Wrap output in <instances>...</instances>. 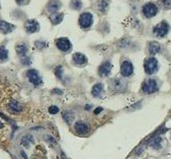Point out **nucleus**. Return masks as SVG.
<instances>
[{
  "instance_id": "1",
  "label": "nucleus",
  "mask_w": 171,
  "mask_h": 159,
  "mask_svg": "<svg viewBox=\"0 0 171 159\" xmlns=\"http://www.w3.org/2000/svg\"><path fill=\"white\" fill-rule=\"evenodd\" d=\"M144 69L148 75L154 74L158 70V61L156 60V58H153V57L146 59L144 63Z\"/></svg>"
},
{
  "instance_id": "2",
  "label": "nucleus",
  "mask_w": 171,
  "mask_h": 159,
  "mask_svg": "<svg viewBox=\"0 0 171 159\" xmlns=\"http://www.w3.org/2000/svg\"><path fill=\"white\" fill-rule=\"evenodd\" d=\"M142 90L146 94H151L154 93L158 90V83L155 79H147L143 83L142 86Z\"/></svg>"
},
{
  "instance_id": "3",
  "label": "nucleus",
  "mask_w": 171,
  "mask_h": 159,
  "mask_svg": "<svg viewBox=\"0 0 171 159\" xmlns=\"http://www.w3.org/2000/svg\"><path fill=\"white\" fill-rule=\"evenodd\" d=\"M142 11H143V14L145 15V17L147 18H151L155 16L156 14L158 12V8L157 6L155 5L154 3H147L143 6V9H142Z\"/></svg>"
},
{
  "instance_id": "4",
  "label": "nucleus",
  "mask_w": 171,
  "mask_h": 159,
  "mask_svg": "<svg viewBox=\"0 0 171 159\" xmlns=\"http://www.w3.org/2000/svg\"><path fill=\"white\" fill-rule=\"evenodd\" d=\"M79 23L82 28H89L91 27L93 23V15L89 12H85L80 16Z\"/></svg>"
},
{
  "instance_id": "5",
  "label": "nucleus",
  "mask_w": 171,
  "mask_h": 159,
  "mask_svg": "<svg viewBox=\"0 0 171 159\" xmlns=\"http://www.w3.org/2000/svg\"><path fill=\"white\" fill-rule=\"evenodd\" d=\"M27 78L33 85H39L41 83V78L39 76V73L35 69H30L26 72Z\"/></svg>"
},
{
  "instance_id": "6",
  "label": "nucleus",
  "mask_w": 171,
  "mask_h": 159,
  "mask_svg": "<svg viewBox=\"0 0 171 159\" xmlns=\"http://www.w3.org/2000/svg\"><path fill=\"white\" fill-rule=\"evenodd\" d=\"M169 31V25L165 21H162L159 23L157 26L154 28V33L159 37H164Z\"/></svg>"
},
{
  "instance_id": "7",
  "label": "nucleus",
  "mask_w": 171,
  "mask_h": 159,
  "mask_svg": "<svg viewBox=\"0 0 171 159\" xmlns=\"http://www.w3.org/2000/svg\"><path fill=\"white\" fill-rule=\"evenodd\" d=\"M133 71H134V67L133 64L130 61H124L121 65V74L124 77H129L133 74Z\"/></svg>"
},
{
  "instance_id": "8",
  "label": "nucleus",
  "mask_w": 171,
  "mask_h": 159,
  "mask_svg": "<svg viewBox=\"0 0 171 159\" xmlns=\"http://www.w3.org/2000/svg\"><path fill=\"white\" fill-rule=\"evenodd\" d=\"M56 46L60 50V51H64V52H66L70 50V48H72V44H70V40L68 38H59L58 40H56Z\"/></svg>"
},
{
  "instance_id": "9",
  "label": "nucleus",
  "mask_w": 171,
  "mask_h": 159,
  "mask_svg": "<svg viewBox=\"0 0 171 159\" xmlns=\"http://www.w3.org/2000/svg\"><path fill=\"white\" fill-rule=\"evenodd\" d=\"M24 27H25V30L27 33H34L39 29V24L36 20L30 19V20H27L25 22Z\"/></svg>"
},
{
  "instance_id": "10",
  "label": "nucleus",
  "mask_w": 171,
  "mask_h": 159,
  "mask_svg": "<svg viewBox=\"0 0 171 159\" xmlns=\"http://www.w3.org/2000/svg\"><path fill=\"white\" fill-rule=\"evenodd\" d=\"M111 87L115 91H124L127 88V83L122 79H114L111 81Z\"/></svg>"
},
{
  "instance_id": "11",
  "label": "nucleus",
  "mask_w": 171,
  "mask_h": 159,
  "mask_svg": "<svg viewBox=\"0 0 171 159\" xmlns=\"http://www.w3.org/2000/svg\"><path fill=\"white\" fill-rule=\"evenodd\" d=\"M112 70V64L110 61H105L104 63L100 66L99 68V74L102 77H106L111 73Z\"/></svg>"
},
{
  "instance_id": "12",
  "label": "nucleus",
  "mask_w": 171,
  "mask_h": 159,
  "mask_svg": "<svg viewBox=\"0 0 171 159\" xmlns=\"http://www.w3.org/2000/svg\"><path fill=\"white\" fill-rule=\"evenodd\" d=\"M73 61L75 65H79V66H82L88 63V58L87 56L84 55L83 53H75L73 55Z\"/></svg>"
},
{
  "instance_id": "13",
  "label": "nucleus",
  "mask_w": 171,
  "mask_h": 159,
  "mask_svg": "<svg viewBox=\"0 0 171 159\" xmlns=\"http://www.w3.org/2000/svg\"><path fill=\"white\" fill-rule=\"evenodd\" d=\"M7 108L9 110V112L14 113V114H18L22 111V106L19 102H17L15 100H12L8 103Z\"/></svg>"
},
{
  "instance_id": "14",
  "label": "nucleus",
  "mask_w": 171,
  "mask_h": 159,
  "mask_svg": "<svg viewBox=\"0 0 171 159\" xmlns=\"http://www.w3.org/2000/svg\"><path fill=\"white\" fill-rule=\"evenodd\" d=\"M14 26L12 24L8 23L4 20H0V32L3 33V34H8L13 30Z\"/></svg>"
},
{
  "instance_id": "15",
  "label": "nucleus",
  "mask_w": 171,
  "mask_h": 159,
  "mask_svg": "<svg viewBox=\"0 0 171 159\" xmlns=\"http://www.w3.org/2000/svg\"><path fill=\"white\" fill-rule=\"evenodd\" d=\"M61 5V3L59 1V0H50V1L49 2V4H47V11L50 12V13H54V12H56L60 9Z\"/></svg>"
},
{
  "instance_id": "16",
  "label": "nucleus",
  "mask_w": 171,
  "mask_h": 159,
  "mask_svg": "<svg viewBox=\"0 0 171 159\" xmlns=\"http://www.w3.org/2000/svg\"><path fill=\"white\" fill-rule=\"evenodd\" d=\"M75 129L79 134H86L89 131V127L83 121H78L75 124Z\"/></svg>"
},
{
  "instance_id": "17",
  "label": "nucleus",
  "mask_w": 171,
  "mask_h": 159,
  "mask_svg": "<svg viewBox=\"0 0 171 159\" xmlns=\"http://www.w3.org/2000/svg\"><path fill=\"white\" fill-rule=\"evenodd\" d=\"M103 90H104V86L102 83H97L93 86V89H92V94L95 97H100L101 94L103 93Z\"/></svg>"
},
{
  "instance_id": "18",
  "label": "nucleus",
  "mask_w": 171,
  "mask_h": 159,
  "mask_svg": "<svg viewBox=\"0 0 171 159\" xmlns=\"http://www.w3.org/2000/svg\"><path fill=\"white\" fill-rule=\"evenodd\" d=\"M15 50H16L18 55H20V56L23 57V56H25V54L27 53L28 48H27V45L25 44V43H19V44L16 45Z\"/></svg>"
},
{
  "instance_id": "19",
  "label": "nucleus",
  "mask_w": 171,
  "mask_h": 159,
  "mask_svg": "<svg viewBox=\"0 0 171 159\" xmlns=\"http://www.w3.org/2000/svg\"><path fill=\"white\" fill-rule=\"evenodd\" d=\"M148 49H149L150 54L154 55V54H157V53H159L161 51V46L157 42H151L149 44Z\"/></svg>"
},
{
  "instance_id": "20",
  "label": "nucleus",
  "mask_w": 171,
  "mask_h": 159,
  "mask_svg": "<svg viewBox=\"0 0 171 159\" xmlns=\"http://www.w3.org/2000/svg\"><path fill=\"white\" fill-rule=\"evenodd\" d=\"M161 142H162V138L161 136H155L150 140L149 144L152 148L154 149H159L161 147Z\"/></svg>"
},
{
  "instance_id": "21",
  "label": "nucleus",
  "mask_w": 171,
  "mask_h": 159,
  "mask_svg": "<svg viewBox=\"0 0 171 159\" xmlns=\"http://www.w3.org/2000/svg\"><path fill=\"white\" fill-rule=\"evenodd\" d=\"M64 19V14L63 13H56V12H54L51 14L50 16V20L53 21L54 24H59L63 21Z\"/></svg>"
},
{
  "instance_id": "22",
  "label": "nucleus",
  "mask_w": 171,
  "mask_h": 159,
  "mask_svg": "<svg viewBox=\"0 0 171 159\" xmlns=\"http://www.w3.org/2000/svg\"><path fill=\"white\" fill-rule=\"evenodd\" d=\"M63 118L65 119V121L66 123H72L74 121V114L72 112H70V111H65L63 112Z\"/></svg>"
},
{
  "instance_id": "23",
  "label": "nucleus",
  "mask_w": 171,
  "mask_h": 159,
  "mask_svg": "<svg viewBox=\"0 0 171 159\" xmlns=\"http://www.w3.org/2000/svg\"><path fill=\"white\" fill-rule=\"evenodd\" d=\"M8 58V50L5 47H0V62H4Z\"/></svg>"
},
{
  "instance_id": "24",
  "label": "nucleus",
  "mask_w": 171,
  "mask_h": 159,
  "mask_svg": "<svg viewBox=\"0 0 171 159\" xmlns=\"http://www.w3.org/2000/svg\"><path fill=\"white\" fill-rule=\"evenodd\" d=\"M109 7V3L108 1H106V0H100L99 3H98V8L100 11L102 12H105L107 9Z\"/></svg>"
},
{
  "instance_id": "25",
  "label": "nucleus",
  "mask_w": 171,
  "mask_h": 159,
  "mask_svg": "<svg viewBox=\"0 0 171 159\" xmlns=\"http://www.w3.org/2000/svg\"><path fill=\"white\" fill-rule=\"evenodd\" d=\"M70 7L75 10H79L82 8V1L80 0H72L70 1Z\"/></svg>"
},
{
  "instance_id": "26",
  "label": "nucleus",
  "mask_w": 171,
  "mask_h": 159,
  "mask_svg": "<svg viewBox=\"0 0 171 159\" xmlns=\"http://www.w3.org/2000/svg\"><path fill=\"white\" fill-rule=\"evenodd\" d=\"M54 73H55V76L58 77V78H61L63 77V73H64V70H63V67H61L60 65L58 66L54 70Z\"/></svg>"
},
{
  "instance_id": "27",
  "label": "nucleus",
  "mask_w": 171,
  "mask_h": 159,
  "mask_svg": "<svg viewBox=\"0 0 171 159\" xmlns=\"http://www.w3.org/2000/svg\"><path fill=\"white\" fill-rule=\"evenodd\" d=\"M159 3L164 8H171V0H159Z\"/></svg>"
},
{
  "instance_id": "28",
  "label": "nucleus",
  "mask_w": 171,
  "mask_h": 159,
  "mask_svg": "<svg viewBox=\"0 0 171 159\" xmlns=\"http://www.w3.org/2000/svg\"><path fill=\"white\" fill-rule=\"evenodd\" d=\"M32 141H33V140H32V139H30L29 136H26V137H24V138H22L21 143H22V145H24L25 147H28V146H29L30 142H32Z\"/></svg>"
},
{
  "instance_id": "29",
  "label": "nucleus",
  "mask_w": 171,
  "mask_h": 159,
  "mask_svg": "<svg viewBox=\"0 0 171 159\" xmlns=\"http://www.w3.org/2000/svg\"><path fill=\"white\" fill-rule=\"evenodd\" d=\"M35 46L39 48V49H44V48L47 47V43H45L44 41H36Z\"/></svg>"
},
{
  "instance_id": "30",
  "label": "nucleus",
  "mask_w": 171,
  "mask_h": 159,
  "mask_svg": "<svg viewBox=\"0 0 171 159\" xmlns=\"http://www.w3.org/2000/svg\"><path fill=\"white\" fill-rule=\"evenodd\" d=\"M49 112L50 114H56L59 112V107H56V106H54V105L50 106V107L49 108Z\"/></svg>"
},
{
  "instance_id": "31",
  "label": "nucleus",
  "mask_w": 171,
  "mask_h": 159,
  "mask_svg": "<svg viewBox=\"0 0 171 159\" xmlns=\"http://www.w3.org/2000/svg\"><path fill=\"white\" fill-rule=\"evenodd\" d=\"M18 5H26L29 2V0H15Z\"/></svg>"
},
{
  "instance_id": "32",
  "label": "nucleus",
  "mask_w": 171,
  "mask_h": 159,
  "mask_svg": "<svg viewBox=\"0 0 171 159\" xmlns=\"http://www.w3.org/2000/svg\"><path fill=\"white\" fill-rule=\"evenodd\" d=\"M22 63L25 64V65L30 64V58H29V57H24V56H23L22 57Z\"/></svg>"
},
{
  "instance_id": "33",
  "label": "nucleus",
  "mask_w": 171,
  "mask_h": 159,
  "mask_svg": "<svg viewBox=\"0 0 171 159\" xmlns=\"http://www.w3.org/2000/svg\"><path fill=\"white\" fill-rule=\"evenodd\" d=\"M101 111H103V108H102V107H98L97 109H95L94 113H95V114H99Z\"/></svg>"
},
{
  "instance_id": "34",
  "label": "nucleus",
  "mask_w": 171,
  "mask_h": 159,
  "mask_svg": "<svg viewBox=\"0 0 171 159\" xmlns=\"http://www.w3.org/2000/svg\"><path fill=\"white\" fill-rule=\"evenodd\" d=\"M53 92H54V93H59V94H61V93H63V91H60V89H54Z\"/></svg>"
},
{
  "instance_id": "35",
  "label": "nucleus",
  "mask_w": 171,
  "mask_h": 159,
  "mask_svg": "<svg viewBox=\"0 0 171 159\" xmlns=\"http://www.w3.org/2000/svg\"><path fill=\"white\" fill-rule=\"evenodd\" d=\"M86 109H87V110H89V109H91V105H87V106H86V107H85Z\"/></svg>"
},
{
  "instance_id": "36",
  "label": "nucleus",
  "mask_w": 171,
  "mask_h": 159,
  "mask_svg": "<svg viewBox=\"0 0 171 159\" xmlns=\"http://www.w3.org/2000/svg\"><path fill=\"white\" fill-rule=\"evenodd\" d=\"M3 127H4V124H3L2 122H0V129L3 128Z\"/></svg>"
}]
</instances>
